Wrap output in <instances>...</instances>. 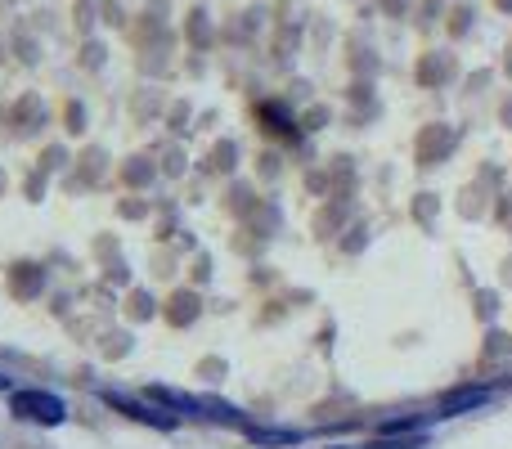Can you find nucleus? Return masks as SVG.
Returning <instances> with one entry per match:
<instances>
[{
    "label": "nucleus",
    "mask_w": 512,
    "mask_h": 449,
    "mask_svg": "<svg viewBox=\"0 0 512 449\" xmlns=\"http://www.w3.org/2000/svg\"><path fill=\"white\" fill-rule=\"evenodd\" d=\"M104 405L117 409V414H126V418H135V423H144V427H158V432H176V423H180V418L167 414V409H149V405H140V400L122 396V391H104Z\"/></svg>",
    "instance_id": "3"
},
{
    "label": "nucleus",
    "mask_w": 512,
    "mask_h": 449,
    "mask_svg": "<svg viewBox=\"0 0 512 449\" xmlns=\"http://www.w3.org/2000/svg\"><path fill=\"white\" fill-rule=\"evenodd\" d=\"M248 436H252V441H261V445H292V441H301L297 432H261V427H248Z\"/></svg>",
    "instance_id": "5"
},
{
    "label": "nucleus",
    "mask_w": 512,
    "mask_h": 449,
    "mask_svg": "<svg viewBox=\"0 0 512 449\" xmlns=\"http://www.w3.org/2000/svg\"><path fill=\"white\" fill-rule=\"evenodd\" d=\"M149 396L158 400V405L176 409V414L212 418V423H225V427H248V418H243L234 405H221V400H198V396H185V391H171V387H149Z\"/></svg>",
    "instance_id": "1"
},
{
    "label": "nucleus",
    "mask_w": 512,
    "mask_h": 449,
    "mask_svg": "<svg viewBox=\"0 0 512 449\" xmlns=\"http://www.w3.org/2000/svg\"><path fill=\"white\" fill-rule=\"evenodd\" d=\"M490 400V391L486 387H477V391H459V396H450L441 405V418H450V414H463V409H477V405H486Z\"/></svg>",
    "instance_id": "4"
},
{
    "label": "nucleus",
    "mask_w": 512,
    "mask_h": 449,
    "mask_svg": "<svg viewBox=\"0 0 512 449\" xmlns=\"http://www.w3.org/2000/svg\"><path fill=\"white\" fill-rule=\"evenodd\" d=\"M5 387H9V382H5V378H0V391H5Z\"/></svg>",
    "instance_id": "6"
},
{
    "label": "nucleus",
    "mask_w": 512,
    "mask_h": 449,
    "mask_svg": "<svg viewBox=\"0 0 512 449\" xmlns=\"http://www.w3.org/2000/svg\"><path fill=\"white\" fill-rule=\"evenodd\" d=\"M369 449H373V445H369Z\"/></svg>",
    "instance_id": "7"
},
{
    "label": "nucleus",
    "mask_w": 512,
    "mask_h": 449,
    "mask_svg": "<svg viewBox=\"0 0 512 449\" xmlns=\"http://www.w3.org/2000/svg\"><path fill=\"white\" fill-rule=\"evenodd\" d=\"M9 414L36 427H59L68 418V405L50 391H9Z\"/></svg>",
    "instance_id": "2"
}]
</instances>
